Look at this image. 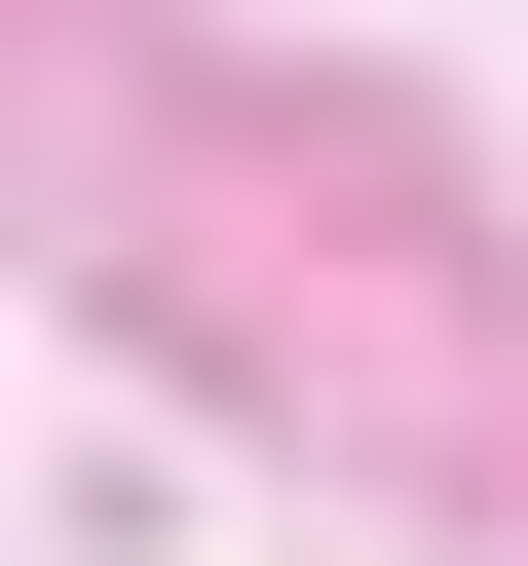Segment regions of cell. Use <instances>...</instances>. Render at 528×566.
I'll list each match as a JSON object with an SVG mask.
<instances>
[]
</instances>
